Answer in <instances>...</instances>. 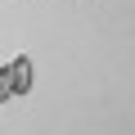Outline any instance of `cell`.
<instances>
[{
    "mask_svg": "<svg viewBox=\"0 0 135 135\" xmlns=\"http://www.w3.org/2000/svg\"><path fill=\"white\" fill-rule=\"evenodd\" d=\"M5 99H14V68L0 63V104H5Z\"/></svg>",
    "mask_w": 135,
    "mask_h": 135,
    "instance_id": "cell-2",
    "label": "cell"
},
{
    "mask_svg": "<svg viewBox=\"0 0 135 135\" xmlns=\"http://www.w3.org/2000/svg\"><path fill=\"white\" fill-rule=\"evenodd\" d=\"M9 68H14V99H18V95L32 90V59H27V54H14Z\"/></svg>",
    "mask_w": 135,
    "mask_h": 135,
    "instance_id": "cell-1",
    "label": "cell"
}]
</instances>
